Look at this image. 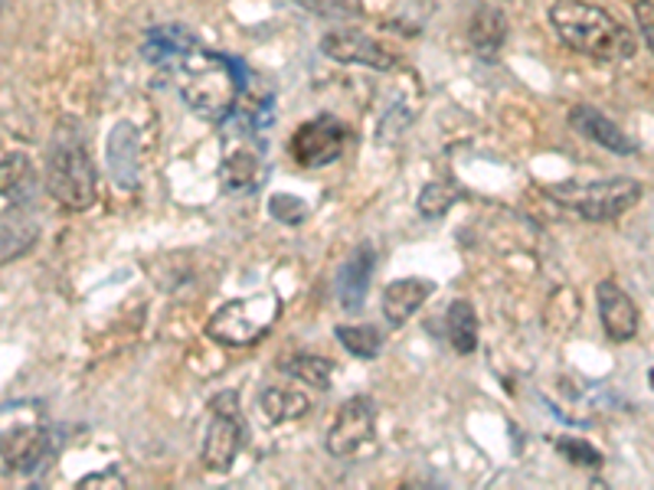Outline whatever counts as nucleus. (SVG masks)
<instances>
[{"label": "nucleus", "mask_w": 654, "mask_h": 490, "mask_svg": "<svg viewBox=\"0 0 654 490\" xmlns=\"http://www.w3.org/2000/svg\"><path fill=\"white\" fill-rule=\"evenodd\" d=\"M174 85L180 102L204 122L222 125L232 118L236 102H239V88H242V75L246 66L232 56H222L214 50H190L187 56H180L174 66Z\"/></svg>", "instance_id": "obj_1"}, {"label": "nucleus", "mask_w": 654, "mask_h": 490, "mask_svg": "<svg viewBox=\"0 0 654 490\" xmlns=\"http://www.w3.org/2000/svg\"><path fill=\"white\" fill-rule=\"evenodd\" d=\"M550 27L573 53L589 60L622 63L639 53L635 33L605 7L589 0H557L550 7Z\"/></svg>", "instance_id": "obj_2"}, {"label": "nucleus", "mask_w": 654, "mask_h": 490, "mask_svg": "<svg viewBox=\"0 0 654 490\" xmlns=\"http://www.w3.org/2000/svg\"><path fill=\"white\" fill-rule=\"evenodd\" d=\"M46 190L63 210H89L98 197V174L89 154L85 128L75 118H63L46 147Z\"/></svg>", "instance_id": "obj_3"}, {"label": "nucleus", "mask_w": 654, "mask_h": 490, "mask_svg": "<svg viewBox=\"0 0 654 490\" xmlns=\"http://www.w3.org/2000/svg\"><path fill=\"white\" fill-rule=\"evenodd\" d=\"M557 207L577 212L585 222H612L619 216L639 207L645 197V187L632 177H615V180H567V184H550L543 190Z\"/></svg>", "instance_id": "obj_4"}, {"label": "nucleus", "mask_w": 654, "mask_h": 490, "mask_svg": "<svg viewBox=\"0 0 654 490\" xmlns=\"http://www.w3.org/2000/svg\"><path fill=\"white\" fill-rule=\"evenodd\" d=\"M282 317V298L276 291H256L249 298H232L207 321V337L219 347H252Z\"/></svg>", "instance_id": "obj_5"}, {"label": "nucleus", "mask_w": 654, "mask_h": 490, "mask_svg": "<svg viewBox=\"0 0 654 490\" xmlns=\"http://www.w3.org/2000/svg\"><path fill=\"white\" fill-rule=\"evenodd\" d=\"M46 445L50 431L37 403H17L0 409V458L10 471H37L46 455Z\"/></svg>", "instance_id": "obj_6"}, {"label": "nucleus", "mask_w": 654, "mask_h": 490, "mask_svg": "<svg viewBox=\"0 0 654 490\" xmlns=\"http://www.w3.org/2000/svg\"><path fill=\"white\" fill-rule=\"evenodd\" d=\"M246 438H249V425L239 409V393L236 389L217 393L210 399V425H207L204 448H200L204 468L214 475H226L232 468L236 455L242 451Z\"/></svg>", "instance_id": "obj_7"}, {"label": "nucleus", "mask_w": 654, "mask_h": 490, "mask_svg": "<svg viewBox=\"0 0 654 490\" xmlns=\"http://www.w3.org/2000/svg\"><path fill=\"white\" fill-rule=\"evenodd\" d=\"M347 125L334 115H318L311 122H304L294 135H291V157L304 167V170H318L334 164L344 147H347Z\"/></svg>", "instance_id": "obj_8"}, {"label": "nucleus", "mask_w": 654, "mask_h": 490, "mask_svg": "<svg viewBox=\"0 0 654 490\" xmlns=\"http://www.w3.org/2000/svg\"><path fill=\"white\" fill-rule=\"evenodd\" d=\"M373 435H376V406H373V399L370 396H351L338 409L334 421H331L324 448L334 458H354L373 441Z\"/></svg>", "instance_id": "obj_9"}, {"label": "nucleus", "mask_w": 654, "mask_h": 490, "mask_svg": "<svg viewBox=\"0 0 654 490\" xmlns=\"http://www.w3.org/2000/svg\"><path fill=\"white\" fill-rule=\"evenodd\" d=\"M321 53L334 63H344V66H366V70L376 72L399 70V56L364 30H331V33H324Z\"/></svg>", "instance_id": "obj_10"}, {"label": "nucleus", "mask_w": 654, "mask_h": 490, "mask_svg": "<svg viewBox=\"0 0 654 490\" xmlns=\"http://www.w3.org/2000/svg\"><path fill=\"white\" fill-rule=\"evenodd\" d=\"M595 307H599V321H602L609 341L629 344L639 337V327H642L639 304L632 301V294L619 281L602 279L595 284Z\"/></svg>", "instance_id": "obj_11"}, {"label": "nucleus", "mask_w": 654, "mask_h": 490, "mask_svg": "<svg viewBox=\"0 0 654 490\" xmlns=\"http://www.w3.org/2000/svg\"><path fill=\"white\" fill-rule=\"evenodd\" d=\"M570 128L585 140H592L595 147L609 150V154H619V157L639 154V144L629 138L609 115H602L595 105H573L570 108Z\"/></svg>", "instance_id": "obj_12"}, {"label": "nucleus", "mask_w": 654, "mask_h": 490, "mask_svg": "<svg viewBox=\"0 0 654 490\" xmlns=\"http://www.w3.org/2000/svg\"><path fill=\"white\" fill-rule=\"evenodd\" d=\"M105 157H108V170H112L115 187L135 190L138 180H142V138H138V128L132 122H118L112 128Z\"/></svg>", "instance_id": "obj_13"}, {"label": "nucleus", "mask_w": 654, "mask_h": 490, "mask_svg": "<svg viewBox=\"0 0 654 490\" xmlns=\"http://www.w3.org/2000/svg\"><path fill=\"white\" fill-rule=\"evenodd\" d=\"M373 272H376V249H373V242H361L351 252V259L341 265L338 281H334L338 284V301H341L344 311H361L364 307Z\"/></svg>", "instance_id": "obj_14"}, {"label": "nucleus", "mask_w": 654, "mask_h": 490, "mask_svg": "<svg viewBox=\"0 0 654 490\" xmlns=\"http://www.w3.org/2000/svg\"><path fill=\"white\" fill-rule=\"evenodd\" d=\"M436 294V281L399 279L383 288V317L390 327H403L429 298Z\"/></svg>", "instance_id": "obj_15"}, {"label": "nucleus", "mask_w": 654, "mask_h": 490, "mask_svg": "<svg viewBox=\"0 0 654 490\" xmlns=\"http://www.w3.org/2000/svg\"><path fill=\"white\" fill-rule=\"evenodd\" d=\"M200 40L197 33H190L187 27H154L147 30L145 43H142V56H145L150 66H174L180 56H187L190 50H197Z\"/></svg>", "instance_id": "obj_16"}, {"label": "nucleus", "mask_w": 654, "mask_h": 490, "mask_svg": "<svg viewBox=\"0 0 654 490\" xmlns=\"http://www.w3.org/2000/svg\"><path fill=\"white\" fill-rule=\"evenodd\" d=\"M468 43H471V50L481 60H495L505 50V43H508V17H505V10H498L491 3H481L471 13V23H468Z\"/></svg>", "instance_id": "obj_17"}, {"label": "nucleus", "mask_w": 654, "mask_h": 490, "mask_svg": "<svg viewBox=\"0 0 654 490\" xmlns=\"http://www.w3.org/2000/svg\"><path fill=\"white\" fill-rule=\"evenodd\" d=\"M266 180V164L256 150H232L219 167V184L229 197L256 194Z\"/></svg>", "instance_id": "obj_18"}, {"label": "nucleus", "mask_w": 654, "mask_h": 490, "mask_svg": "<svg viewBox=\"0 0 654 490\" xmlns=\"http://www.w3.org/2000/svg\"><path fill=\"white\" fill-rule=\"evenodd\" d=\"M37 187H40V174L27 154H7L0 160V197L7 204L27 207L37 197Z\"/></svg>", "instance_id": "obj_19"}, {"label": "nucleus", "mask_w": 654, "mask_h": 490, "mask_svg": "<svg viewBox=\"0 0 654 490\" xmlns=\"http://www.w3.org/2000/svg\"><path fill=\"white\" fill-rule=\"evenodd\" d=\"M445 334L458 356H471L478 351V314H475L471 301H465V298L451 301V307L445 314Z\"/></svg>", "instance_id": "obj_20"}, {"label": "nucleus", "mask_w": 654, "mask_h": 490, "mask_svg": "<svg viewBox=\"0 0 654 490\" xmlns=\"http://www.w3.org/2000/svg\"><path fill=\"white\" fill-rule=\"evenodd\" d=\"M259 409L269 425H282V421L301 419L311 409V399L298 389H286V386H269L259 396Z\"/></svg>", "instance_id": "obj_21"}, {"label": "nucleus", "mask_w": 654, "mask_h": 490, "mask_svg": "<svg viewBox=\"0 0 654 490\" xmlns=\"http://www.w3.org/2000/svg\"><path fill=\"white\" fill-rule=\"evenodd\" d=\"M282 373H289L291 379H301L314 389H328L334 379V363L318 353H289L282 359Z\"/></svg>", "instance_id": "obj_22"}, {"label": "nucleus", "mask_w": 654, "mask_h": 490, "mask_svg": "<svg viewBox=\"0 0 654 490\" xmlns=\"http://www.w3.org/2000/svg\"><path fill=\"white\" fill-rule=\"evenodd\" d=\"M334 334H338L341 347L354 353L357 359H376L380 351H383V344H386L383 331L373 327V324H338Z\"/></svg>", "instance_id": "obj_23"}, {"label": "nucleus", "mask_w": 654, "mask_h": 490, "mask_svg": "<svg viewBox=\"0 0 654 490\" xmlns=\"http://www.w3.org/2000/svg\"><path fill=\"white\" fill-rule=\"evenodd\" d=\"M37 236L40 232H37V226L30 219H17V222L0 226V265L17 259V256H23V252H30Z\"/></svg>", "instance_id": "obj_24"}, {"label": "nucleus", "mask_w": 654, "mask_h": 490, "mask_svg": "<svg viewBox=\"0 0 654 490\" xmlns=\"http://www.w3.org/2000/svg\"><path fill=\"white\" fill-rule=\"evenodd\" d=\"M455 200H458L455 184L433 180V184H426V187H423V194H419L416 207H419V212H423L426 219H438V216H445V212L451 210V204H455Z\"/></svg>", "instance_id": "obj_25"}, {"label": "nucleus", "mask_w": 654, "mask_h": 490, "mask_svg": "<svg viewBox=\"0 0 654 490\" xmlns=\"http://www.w3.org/2000/svg\"><path fill=\"white\" fill-rule=\"evenodd\" d=\"M557 451H560L570 465L585 468V471H599V468H602V451L592 448V445L582 441V438H560V441H557Z\"/></svg>", "instance_id": "obj_26"}, {"label": "nucleus", "mask_w": 654, "mask_h": 490, "mask_svg": "<svg viewBox=\"0 0 654 490\" xmlns=\"http://www.w3.org/2000/svg\"><path fill=\"white\" fill-rule=\"evenodd\" d=\"M308 204L301 200V197H294V194H276L272 200H269V216L276 219V222H282V226H301L304 219H308Z\"/></svg>", "instance_id": "obj_27"}, {"label": "nucleus", "mask_w": 654, "mask_h": 490, "mask_svg": "<svg viewBox=\"0 0 654 490\" xmlns=\"http://www.w3.org/2000/svg\"><path fill=\"white\" fill-rule=\"evenodd\" d=\"M311 10H318L321 17H334V20H347L361 13V0H308Z\"/></svg>", "instance_id": "obj_28"}, {"label": "nucleus", "mask_w": 654, "mask_h": 490, "mask_svg": "<svg viewBox=\"0 0 654 490\" xmlns=\"http://www.w3.org/2000/svg\"><path fill=\"white\" fill-rule=\"evenodd\" d=\"M635 17H639V27H642V43H645V50H652V0H639L635 3Z\"/></svg>", "instance_id": "obj_29"}]
</instances>
